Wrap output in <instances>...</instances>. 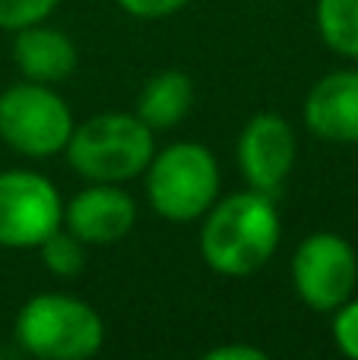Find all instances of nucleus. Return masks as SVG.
<instances>
[{
  "instance_id": "16",
  "label": "nucleus",
  "mask_w": 358,
  "mask_h": 360,
  "mask_svg": "<svg viewBox=\"0 0 358 360\" xmlns=\"http://www.w3.org/2000/svg\"><path fill=\"white\" fill-rule=\"evenodd\" d=\"M333 338L346 357L358 360V300L349 297L342 307H336L333 316Z\"/></svg>"
},
{
  "instance_id": "5",
  "label": "nucleus",
  "mask_w": 358,
  "mask_h": 360,
  "mask_svg": "<svg viewBox=\"0 0 358 360\" xmlns=\"http://www.w3.org/2000/svg\"><path fill=\"white\" fill-rule=\"evenodd\" d=\"M73 127L67 101L44 82L25 79L0 95V139L25 158L63 152Z\"/></svg>"
},
{
  "instance_id": "8",
  "label": "nucleus",
  "mask_w": 358,
  "mask_h": 360,
  "mask_svg": "<svg viewBox=\"0 0 358 360\" xmlns=\"http://www.w3.org/2000/svg\"><path fill=\"white\" fill-rule=\"evenodd\" d=\"M298 143L289 120L279 114H257L245 124L238 136V168L247 186L276 199L285 186V177L295 168Z\"/></svg>"
},
{
  "instance_id": "18",
  "label": "nucleus",
  "mask_w": 358,
  "mask_h": 360,
  "mask_svg": "<svg viewBox=\"0 0 358 360\" xmlns=\"http://www.w3.org/2000/svg\"><path fill=\"white\" fill-rule=\"evenodd\" d=\"M206 360H266V351L257 345H219L206 351Z\"/></svg>"
},
{
  "instance_id": "10",
  "label": "nucleus",
  "mask_w": 358,
  "mask_h": 360,
  "mask_svg": "<svg viewBox=\"0 0 358 360\" xmlns=\"http://www.w3.org/2000/svg\"><path fill=\"white\" fill-rule=\"evenodd\" d=\"M304 124L327 143H358V70H336L311 86Z\"/></svg>"
},
{
  "instance_id": "15",
  "label": "nucleus",
  "mask_w": 358,
  "mask_h": 360,
  "mask_svg": "<svg viewBox=\"0 0 358 360\" xmlns=\"http://www.w3.org/2000/svg\"><path fill=\"white\" fill-rule=\"evenodd\" d=\"M61 0H0V29L16 32L25 25L44 22Z\"/></svg>"
},
{
  "instance_id": "12",
  "label": "nucleus",
  "mask_w": 358,
  "mask_h": 360,
  "mask_svg": "<svg viewBox=\"0 0 358 360\" xmlns=\"http://www.w3.org/2000/svg\"><path fill=\"white\" fill-rule=\"evenodd\" d=\"M194 108V82L181 70H162L152 79H146V86L140 89L137 98V117L156 130H168L178 127Z\"/></svg>"
},
{
  "instance_id": "11",
  "label": "nucleus",
  "mask_w": 358,
  "mask_h": 360,
  "mask_svg": "<svg viewBox=\"0 0 358 360\" xmlns=\"http://www.w3.org/2000/svg\"><path fill=\"white\" fill-rule=\"evenodd\" d=\"M13 60H16L19 73L25 79L54 86V82H63L73 76L80 54H76V44L70 35H63L61 29L35 22L25 25V29H16Z\"/></svg>"
},
{
  "instance_id": "7",
  "label": "nucleus",
  "mask_w": 358,
  "mask_h": 360,
  "mask_svg": "<svg viewBox=\"0 0 358 360\" xmlns=\"http://www.w3.org/2000/svg\"><path fill=\"white\" fill-rule=\"evenodd\" d=\"M63 224V202L57 186L35 171L0 174V247H38Z\"/></svg>"
},
{
  "instance_id": "3",
  "label": "nucleus",
  "mask_w": 358,
  "mask_h": 360,
  "mask_svg": "<svg viewBox=\"0 0 358 360\" xmlns=\"http://www.w3.org/2000/svg\"><path fill=\"white\" fill-rule=\"evenodd\" d=\"M16 342L25 354L42 360H86L105 342L101 316L70 294H38L16 316Z\"/></svg>"
},
{
  "instance_id": "13",
  "label": "nucleus",
  "mask_w": 358,
  "mask_h": 360,
  "mask_svg": "<svg viewBox=\"0 0 358 360\" xmlns=\"http://www.w3.org/2000/svg\"><path fill=\"white\" fill-rule=\"evenodd\" d=\"M317 29L330 51L358 60V0H317Z\"/></svg>"
},
{
  "instance_id": "2",
  "label": "nucleus",
  "mask_w": 358,
  "mask_h": 360,
  "mask_svg": "<svg viewBox=\"0 0 358 360\" xmlns=\"http://www.w3.org/2000/svg\"><path fill=\"white\" fill-rule=\"evenodd\" d=\"M67 162L92 184H124L146 171L156 155V133L137 114H99L73 127L67 139Z\"/></svg>"
},
{
  "instance_id": "17",
  "label": "nucleus",
  "mask_w": 358,
  "mask_h": 360,
  "mask_svg": "<svg viewBox=\"0 0 358 360\" xmlns=\"http://www.w3.org/2000/svg\"><path fill=\"white\" fill-rule=\"evenodd\" d=\"M190 0H118V6L124 13L137 19H165V16H175L178 10H184Z\"/></svg>"
},
{
  "instance_id": "4",
  "label": "nucleus",
  "mask_w": 358,
  "mask_h": 360,
  "mask_svg": "<svg viewBox=\"0 0 358 360\" xmlns=\"http://www.w3.org/2000/svg\"><path fill=\"white\" fill-rule=\"evenodd\" d=\"M219 193V165L200 143H175L146 165L149 205L168 221L203 218Z\"/></svg>"
},
{
  "instance_id": "9",
  "label": "nucleus",
  "mask_w": 358,
  "mask_h": 360,
  "mask_svg": "<svg viewBox=\"0 0 358 360\" xmlns=\"http://www.w3.org/2000/svg\"><path fill=\"white\" fill-rule=\"evenodd\" d=\"M63 224L82 243H118L137 224V202L118 184H92L63 205Z\"/></svg>"
},
{
  "instance_id": "14",
  "label": "nucleus",
  "mask_w": 358,
  "mask_h": 360,
  "mask_svg": "<svg viewBox=\"0 0 358 360\" xmlns=\"http://www.w3.org/2000/svg\"><path fill=\"white\" fill-rule=\"evenodd\" d=\"M38 250H42L44 269L51 275H57V278H73V275H80L86 269V243L76 234H70V231H61V228L51 231L38 243Z\"/></svg>"
},
{
  "instance_id": "6",
  "label": "nucleus",
  "mask_w": 358,
  "mask_h": 360,
  "mask_svg": "<svg viewBox=\"0 0 358 360\" xmlns=\"http://www.w3.org/2000/svg\"><path fill=\"white\" fill-rule=\"evenodd\" d=\"M358 259L349 240L333 231H317L298 243L292 256V285L298 297L321 313H333L355 291Z\"/></svg>"
},
{
  "instance_id": "1",
  "label": "nucleus",
  "mask_w": 358,
  "mask_h": 360,
  "mask_svg": "<svg viewBox=\"0 0 358 360\" xmlns=\"http://www.w3.org/2000/svg\"><path fill=\"white\" fill-rule=\"evenodd\" d=\"M283 237L276 199L247 186L206 209L200 228V256L213 272L245 278L273 259Z\"/></svg>"
}]
</instances>
